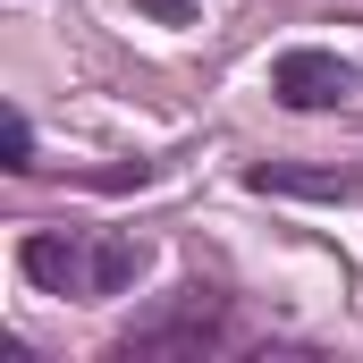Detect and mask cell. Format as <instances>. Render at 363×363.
Listing matches in <instances>:
<instances>
[{"label": "cell", "instance_id": "cell-1", "mask_svg": "<svg viewBox=\"0 0 363 363\" xmlns=\"http://www.w3.org/2000/svg\"><path fill=\"white\" fill-rule=\"evenodd\" d=\"M220 330H228V304H220L211 287H186L161 321H144V330L118 338V363H144V355H203V347H220Z\"/></svg>", "mask_w": 363, "mask_h": 363}, {"label": "cell", "instance_id": "cell-2", "mask_svg": "<svg viewBox=\"0 0 363 363\" xmlns=\"http://www.w3.org/2000/svg\"><path fill=\"white\" fill-rule=\"evenodd\" d=\"M271 93L287 110H338V101H355V68L321 43H296V51L271 60Z\"/></svg>", "mask_w": 363, "mask_h": 363}, {"label": "cell", "instance_id": "cell-3", "mask_svg": "<svg viewBox=\"0 0 363 363\" xmlns=\"http://www.w3.org/2000/svg\"><path fill=\"white\" fill-rule=\"evenodd\" d=\"M17 262H26L34 287H51V296H101V245H77V237L34 228V237L17 245Z\"/></svg>", "mask_w": 363, "mask_h": 363}, {"label": "cell", "instance_id": "cell-4", "mask_svg": "<svg viewBox=\"0 0 363 363\" xmlns=\"http://www.w3.org/2000/svg\"><path fill=\"white\" fill-rule=\"evenodd\" d=\"M254 194H347L338 169H287V161H262V169H245Z\"/></svg>", "mask_w": 363, "mask_h": 363}, {"label": "cell", "instance_id": "cell-5", "mask_svg": "<svg viewBox=\"0 0 363 363\" xmlns=\"http://www.w3.org/2000/svg\"><path fill=\"white\" fill-rule=\"evenodd\" d=\"M0 169H34V127H26L17 110L0 118Z\"/></svg>", "mask_w": 363, "mask_h": 363}, {"label": "cell", "instance_id": "cell-6", "mask_svg": "<svg viewBox=\"0 0 363 363\" xmlns=\"http://www.w3.org/2000/svg\"><path fill=\"white\" fill-rule=\"evenodd\" d=\"M135 9H144V17H161V26H186V17H194V0H135Z\"/></svg>", "mask_w": 363, "mask_h": 363}]
</instances>
